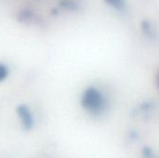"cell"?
I'll return each mask as SVG.
<instances>
[{
  "mask_svg": "<svg viewBox=\"0 0 159 158\" xmlns=\"http://www.w3.org/2000/svg\"><path fill=\"white\" fill-rule=\"evenodd\" d=\"M82 106L92 115H99L106 109V100L103 94L96 88H88L82 96Z\"/></svg>",
  "mask_w": 159,
  "mask_h": 158,
  "instance_id": "6da1fadb",
  "label": "cell"
},
{
  "mask_svg": "<svg viewBox=\"0 0 159 158\" xmlns=\"http://www.w3.org/2000/svg\"><path fill=\"white\" fill-rule=\"evenodd\" d=\"M143 156L144 158H151L152 157V151L150 148H144L143 149Z\"/></svg>",
  "mask_w": 159,
  "mask_h": 158,
  "instance_id": "277c9868",
  "label": "cell"
},
{
  "mask_svg": "<svg viewBox=\"0 0 159 158\" xmlns=\"http://www.w3.org/2000/svg\"><path fill=\"white\" fill-rule=\"evenodd\" d=\"M18 113H19V115L20 116V119H21L22 124L25 127V129H31L33 126V118H32V115H31L30 112L28 111V109L25 106H20L18 109Z\"/></svg>",
  "mask_w": 159,
  "mask_h": 158,
  "instance_id": "7a4b0ae2",
  "label": "cell"
},
{
  "mask_svg": "<svg viewBox=\"0 0 159 158\" xmlns=\"http://www.w3.org/2000/svg\"><path fill=\"white\" fill-rule=\"evenodd\" d=\"M106 4H108L110 7H112L113 8L122 11L126 8L127 7V3L126 0H104Z\"/></svg>",
  "mask_w": 159,
  "mask_h": 158,
  "instance_id": "3957f363",
  "label": "cell"
},
{
  "mask_svg": "<svg viewBox=\"0 0 159 158\" xmlns=\"http://www.w3.org/2000/svg\"><path fill=\"white\" fill-rule=\"evenodd\" d=\"M157 88H159V72L157 74Z\"/></svg>",
  "mask_w": 159,
  "mask_h": 158,
  "instance_id": "8992f818",
  "label": "cell"
},
{
  "mask_svg": "<svg viewBox=\"0 0 159 158\" xmlns=\"http://www.w3.org/2000/svg\"><path fill=\"white\" fill-rule=\"evenodd\" d=\"M7 75V70L4 66H1L0 65V80L4 79Z\"/></svg>",
  "mask_w": 159,
  "mask_h": 158,
  "instance_id": "5b68a950",
  "label": "cell"
}]
</instances>
